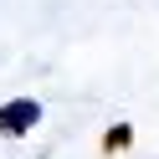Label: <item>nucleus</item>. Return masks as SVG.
<instances>
[{"label": "nucleus", "mask_w": 159, "mask_h": 159, "mask_svg": "<svg viewBox=\"0 0 159 159\" xmlns=\"http://www.w3.org/2000/svg\"><path fill=\"white\" fill-rule=\"evenodd\" d=\"M36 123H41V103H36V98H16V103L0 108V134H5V139L31 134Z\"/></svg>", "instance_id": "obj_1"}, {"label": "nucleus", "mask_w": 159, "mask_h": 159, "mask_svg": "<svg viewBox=\"0 0 159 159\" xmlns=\"http://www.w3.org/2000/svg\"><path fill=\"white\" fill-rule=\"evenodd\" d=\"M128 144H134V128H128V123H113V128L103 134V149H108V154H123Z\"/></svg>", "instance_id": "obj_2"}]
</instances>
